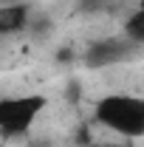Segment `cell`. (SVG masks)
<instances>
[{"instance_id": "1", "label": "cell", "mask_w": 144, "mask_h": 147, "mask_svg": "<svg viewBox=\"0 0 144 147\" xmlns=\"http://www.w3.org/2000/svg\"><path fill=\"white\" fill-rule=\"evenodd\" d=\"M96 122L119 133L122 139H141L144 136V96L130 93H110L96 102Z\"/></svg>"}, {"instance_id": "2", "label": "cell", "mask_w": 144, "mask_h": 147, "mask_svg": "<svg viewBox=\"0 0 144 147\" xmlns=\"http://www.w3.org/2000/svg\"><path fill=\"white\" fill-rule=\"evenodd\" d=\"M45 108V96H3L0 99V133L20 136L34 125V119Z\"/></svg>"}, {"instance_id": "3", "label": "cell", "mask_w": 144, "mask_h": 147, "mask_svg": "<svg viewBox=\"0 0 144 147\" xmlns=\"http://www.w3.org/2000/svg\"><path fill=\"white\" fill-rule=\"evenodd\" d=\"M130 48H133V42H130L127 37L124 40H116V37L102 40V42L90 45L88 51H85V65H88V68H108V65H116V62L127 59Z\"/></svg>"}, {"instance_id": "4", "label": "cell", "mask_w": 144, "mask_h": 147, "mask_svg": "<svg viewBox=\"0 0 144 147\" xmlns=\"http://www.w3.org/2000/svg\"><path fill=\"white\" fill-rule=\"evenodd\" d=\"M28 23V6L14 3V6H0V34H17Z\"/></svg>"}, {"instance_id": "5", "label": "cell", "mask_w": 144, "mask_h": 147, "mask_svg": "<svg viewBox=\"0 0 144 147\" xmlns=\"http://www.w3.org/2000/svg\"><path fill=\"white\" fill-rule=\"evenodd\" d=\"M124 37L133 42V45H139L144 42V9H136L124 23Z\"/></svg>"}]
</instances>
